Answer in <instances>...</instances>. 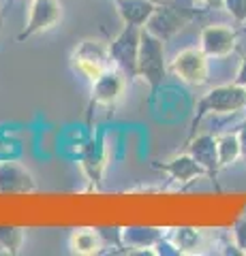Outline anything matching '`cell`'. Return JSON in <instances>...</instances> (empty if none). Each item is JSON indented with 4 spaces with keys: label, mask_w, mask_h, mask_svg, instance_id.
Returning <instances> with one entry per match:
<instances>
[{
    "label": "cell",
    "mask_w": 246,
    "mask_h": 256,
    "mask_svg": "<svg viewBox=\"0 0 246 256\" xmlns=\"http://www.w3.org/2000/svg\"><path fill=\"white\" fill-rule=\"evenodd\" d=\"M184 152H188L197 162H199L205 173H208V180L216 182L218 173H220V162H218V148H216V134L205 132V134H195L193 139H188L184 143Z\"/></svg>",
    "instance_id": "13"
},
{
    "label": "cell",
    "mask_w": 246,
    "mask_h": 256,
    "mask_svg": "<svg viewBox=\"0 0 246 256\" xmlns=\"http://www.w3.org/2000/svg\"><path fill=\"white\" fill-rule=\"evenodd\" d=\"M193 2L203 6V11H208V9H223V0H193Z\"/></svg>",
    "instance_id": "24"
},
{
    "label": "cell",
    "mask_w": 246,
    "mask_h": 256,
    "mask_svg": "<svg viewBox=\"0 0 246 256\" xmlns=\"http://www.w3.org/2000/svg\"><path fill=\"white\" fill-rule=\"evenodd\" d=\"M223 9L235 24H246V0H223Z\"/></svg>",
    "instance_id": "21"
},
{
    "label": "cell",
    "mask_w": 246,
    "mask_h": 256,
    "mask_svg": "<svg viewBox=\"0 0 246 256\" xmlns=\"http://www.w3.org/2000/svg\"><path fill=\"white\" fill-rule=\"evenodd\" d=\"M246 109V88L237 84H225L216 86L208 90L195 107V116L190 120V134L188 139H193L197 134V126L203 122V118L208 116H227V114H240ZM186 139V141H188Z\"/></svg>",
    "instance_id": "1"
},
{
    "label": "cell",
    "mask_w": 246,
    "mask_h": 256,
    "mask_svg": "<svg viewBox=\"0 0 246 256\" xmlns=\"http://www.w3.org/2000/svg\"><path fill=\"white\" fill-rule=\"evenodd\" d=\"M141 30L139 26H129L122 24V30L114 36V41L109 43V58L112 64L122 70L124 77L133 82L137 79V58H139V43H141Z\"/></svg>",
    "instance_id": "3"
},
{
    "label": "cell",
    "mask_w": 246,
    "mask_h": 256,
    "mask_svg": "<svg viewBox=\"0 0 246 256\" xmlns=\"http://www.w3.org/2000/svg\"><path fill=\"white\" fill-rule=\"evenodd\" d=\"M233 84L246 88V54H242V56H240V64H237V70H235Z\"/></svg>",
    "instance_id": "22"
},
{
    "label": "cell",
    "mask_w": 246,
    "mask_h": 256,
    "mask_svg": "<svg viewBox=\"0 0 246 256\" xmlns=\"http://www.w3.org/2000/svg\"><path fill=\"white\" fill-rule=\"evenodd\" d=\"M39 184L26 166L15 160H0V196L35 194Z\"/></svg>",
    "instance_id": "9"
},
{
    "label": "cell",
    "mask_w": 246,
    "mask_h": 256,
    "mask_svg": "<svg viewBox=\"0 0 246 256\" xmlns=\"http://www.w3.org/2000/svg\"><path fill=\"white\" fill-rule=\"evenodd\" d=\"M9 2H13V0H9Z\"/></svg>",
    "instance_id": "25"
},
{
    "label": "cell",
    "mask_w": 246,
    "mask_h": 256,
    "mask_svg": "<svg viewBox=\"0 0 246 256\" xmlns=\"http://www.w3.org/2000/svg\"><path fill=\"white\" fill-rule=\"evenodd\" d=\"M231 237H233V246L240 250V254L246 256V214H242L231 224Z\"/></svg>",
    "instance_id": "20"
},
{
    "label": "cell",
    "mask_w": 246,
    "mask_h": 256,
    "mask_svg": "<svg viewBox=\"0 0 246 256\" xmlns=\"http://www.w3.org/2000/svg\"><path fill=\"white\" fill-rule=\"evenodd\" d=\"M152 166L156 171H161L165 175H169L173 182L178 184H190L195 180H201V178H208L203 166L197 162V160L188 154V152H182V154L173 156L169 160H154Z\"/></svg>",
    "instance_id": "12"
},
{
    "label": "cell",
    "mask_w": 246,
    "mask_h": 256,
    "mask_svg": "<svg viewBox=\"0 0 246 256\" xmlns=\"http://www.w3.org/2000/svg\"><path fill=\"white\" fill-rule=\"evenodd\" d=\"M237 139H240V148H242V160H246V120L237 126Z\"/></svg>",
    "instance_id": "23"
},
{
    "label": "cell",
    "mask_w": 246,
    "mask_h": 256,
    "mask_svg": "<svg viewBox=\"0 0 246 256\" xmlns=\"http://www.w3.org/2000/svg\"><path fill=\"white\" fill-rule=\"evenodd\" d=\"M195 18H197L195 9H186V6H180L176 2H161L144 28L167 43L180 30H184Z\"/></svg>",
    "instance_id": "4"
},
{
    "label": "cell",
    "mask_w": 246,
    "mask_h": 256,
    "mask_svg": "<svg viewBox=\"0 0 246 256\" xmlns=\"http://www.w3.org/2000/svg\"><path fill=\"white\" fill-rule=\"evenodd\" d=\"M169 242L173 248L178 250V254H201L205 248V233L201 228H193V226H182V228H173V233L169 235Z\"/></svg>",
    "instance_id": "17"
},
{
    "label": "cell",
    "mask_w": 246,
    "mask_h": 256,
    "mask_svg": "<svg viewBox=\"0 0 246 256\" xmlns=\"http://www.w3.org/2000/svg\"><path fill=\"white\" fill-rule=\"evenodd\" d=\"M169 64L165 58V41L154 36L146 28L141 30L139 58H137V79L150 88V98H154L167 77Z\"/></svg>",
    "instance_id": "2"
},
{
    "label": "cell",
    "mask_w": 246,
    "mask_h": 256,
    "mask_svg": "<svg viewBox=\"0 0 246 256\" xmlns=\"http://www.w3.org/2000/svg\"><path fill=\"white\" fill-rule=\"evenodd\" d=\"M62 20V2L60 0H30L26 26L18 34V41H26L37 34L56 28Z\"/></svg>",
    "instance_id": "8"
},
{
    "label": "cell",
    "mask_w": 246,
    "mask_h": 256,
    "mask_svg": "<svg viewBox=\"0 0 246 256\" xmlns=\"http://www.w3.org/2000/svg\"><path fill=\"white\" fill-rule=\"evenodd\" d=\"M69 248L73 254L79 256H94L101 254L107 248V242L103 239V230L92 228V226H82L75 228L69 237Z\"/></svg>",
    "instance_id": "15"
},
{
    "label": "cell",
    "mask_w": 246,
    "mask_h": 256,
    "mask_svg": "<svg viewBox=\"0 0 246 256\" xmlns=\"http://www.w3.org/2000/svg\"><path fill=\"white\" fill-rule=\"evenodd\" d=\"M129 79L124 77L122 70H118L116 66H109L101 77H97L90 84V102H88V116L92 114L94 107H105L109 111H114L118 100L122 98V94L126 90Z\"/></svg>",
    "instance_id": "7"
},
{
    "label": "cell",
    "mask_w": 246,
    "mask_h": 256,
    "mask_svg": "<svg viewBox=\"0 0 246 256\" xmlns=\"http://www.w3.org/2000/svg\"><path fill=\"white\" fill-rule=\"evenodd\" d=\"M79 164L82 171L88 180L92 190H101L103 188V175H105V166H107V146L103 134H94V137L86 143L82 154H79Z\"/></svg>",
    "instance_id": "10"
},
{
    "label": "cell",
    "mask_w": 246,
    "mask_h": 256,
    "mask_svg": "<svg viewBox=\"0 0 246 256\" xmlns=\"http://www.w3.org/2000/svg\"><path fill=\"white\" fill-rule=\"evenodd\" d=\"M169 70L188 86H205L210 79V58L201 47H186L171 60Z\"/></svg>",
    "instance_id": "6"
},
{
    "label": "cell",
    "mask_w": 246,
    "mask_h": 256,
    "mask_svg": "<svg viewBox=\"0 0 246 256\" xmlns=\"http://www.w3.org/2000/svg\"><path fill=\"white\" fill-rule=\"evenodd\" d=\"M163 233L158 228L150 226H129L120 228V244L129 250H146V248H154L161 242Z\"/></svg>",
    "instance_id": "16"
},
{
    "label": "cell",
    "mask_w": 246,
    "mask_h": 256,
    "mask_svg": "<svg viewBox=\"0 0 246 256\" xmlns=\"http://www.w3.org/2000/svg\"><path fill=\"white\" fill-rule=\"evenodd\" d=\"M71 64L82 77H86L92 84L97 77H101L105 70L112 66L109 58V47L97 38H84L71 54Z\"/></svg>",
    "instance_id": "5"
},
{
    "label": "cell",
    "mask_w": 246,
    "mask_h": 256,
    "mask_svg": "<svg viewBox=\"0 0 246 256\" xmlns=\"http://www.w3.org/2000/svg\"><path fill=\"white\" fill-rule=\"evenodd\" d=\"M114 4H116V13L122 20V24L144 28L161 2L158 0H114Z\"/></svg>",
    "instance_id": "14"
},
{
    "label": "cell",
    "mask_w": 246,
    "mask_h": 256,
    "mask_svg": "<svg viewBox=\"0 0 246 256\" xmlns=\"http://www.w3.org/2000/svg\"><path fill=\"white\" fill-rule=\"evenodd\" d=\"M24 239H26V233L22 226L0 224V254L18 256L24 248Z\"/></svg>",
    "instance_id": "19"
},
{
    "label": "cell",
    "mask_w": 246,
    "mask_h": 256,
    "mask_svg": "<svg viewBox=\"0 0 246 256\" xmlns=\"http://www.w3.org/2000/svg\"><path fill=\"white\" fill-rule=\"evenodd\" d=\"M216 148H218V162L220 171L233 166L237 160H242V148L240 139H237V130H229L216 137Z\"/></svg>",
    "instance_id": "18"
},
{
    "label": "cell",
    "mask_w": 246,
    "mask_h": 256,
    "mask_svg": "<svg viewBox=\"0 0 246 256\" xmlns=\"http://www.w3.org/2000/svg\"><path fill=\"white\" fill-rule=\"evenodd\" d=\"M199 47L208 58H227L237 47V30L225 24H210L199 32Z\"/></svg>",
    "instance_id": "11"
}]
</instances>
